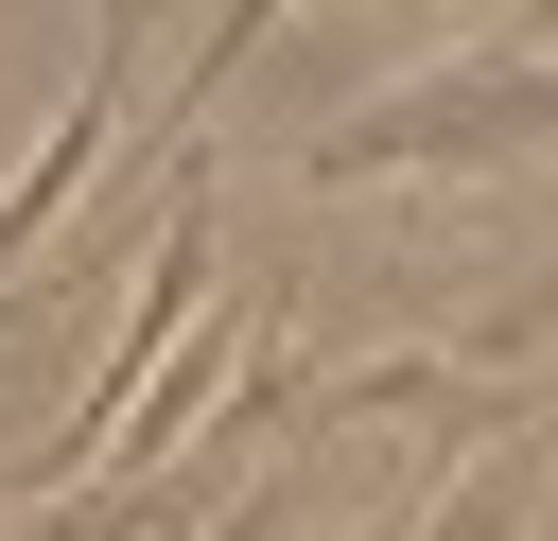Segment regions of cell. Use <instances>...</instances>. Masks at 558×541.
<instances>
[{
  "instance_id": "obj_1",
  "label": "cell",
  "mask_w": 558,
  "mask_h": 541,
  "mask_svg": "<svg viewBox=\"0 0 558 541\" xmlns=\"http://www.w3.org/2000/svg\"><path fill=\"white\" fill-rule=\"evenodd\" d=\"M558 140V17H453L401 87L296 140V192H384V175H488Z\"/></svg>"
},
{
  "instance_id": "obj_2",
  "label": "cell",
  "mask_w": 558,
  "mask_h": 541,
  "mask_svg": "<svg viewBox=\"0 0 558 541\" xmlns=\"http://www.w3.org/2000/svg\"><path fill=\"white\" fill-rule=\"evenodd\" d=\"M122 87H140V17H87V70H70V105H52L35 175L0 192V297H17V244H52V227L105 192V157H122Z\"/></svg>"
},
{
  "instance_id": "obj_3",
  "label": "cell",
  "mask_w": 558,
  "mask_h": 541,
  "mask_svg": "<svg viewBox=\"0 0 558 541\" xmlns=\"http://www.w3.org/2000/svg\"><path fill=\"white\" fill-rule=\"evenodd\" d=\"M418 401H453V366H436V349H366L314 419H418Z\"/></svg>"
}]
</instances>
